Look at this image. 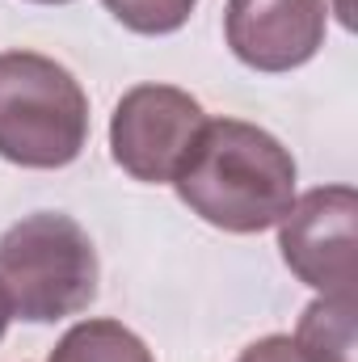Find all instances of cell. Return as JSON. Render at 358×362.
I'll return each instance as SVG.
<instances>
[{
    "label": "cell",
    "mask_w": 358,
    "mask_h": 362,
    "mask_svg": "<svg viewBox=\"0 0 358 362\" xmlns=\"http://www.w3.org/2000/svg\"><path fill=\"white\" fill-rule=\"evenodd\" d=\"M295 177V156L270 131L241 118H207L173 189L202 223L258 236L291 211Z\"/></svg>",
    "instance_id": "obj_1"
},
{
    "label": "cell",
    "mask_w": 358,
    "mask_h": 362,
    "mask_svg": "<svg viewBox=\"0 0 358 362\" xmlns=\"http://www.w3.org/2000/svg\"><path fill=\"white\" fill-rule=\"evenodd\" d=\"M89 144V97L81 81L38 51H0V160L64 169Z\"/></svg>",
    "instance_id": "obj_2"
},
{
    "label": "cell",
    "mask_w": 358,
    "mask_h": 362,
    "mask_svg": "<svg viewBox=\"0 0 358 362\" xmlns=\"http://www.w3.org/2000/svg\"><path fill=\"white\" fill-rule=\"evenodd\" d=\"M0 286L25 325H55L97 299V249L59 211H34L0 236Z\"/></svg>",
    "instance_id": "obj_3"
},
{
    "label": "cell",
    "mask_w": 358,
    "mask_h": 362,
    "mask_svg": "<svg viewBox=\"0 0 358 362\" xmlns=\"http://www.w3.org/2000/svg\"><path fill=\"white\" fill-rule=\"evenodd\" d=\"M207 110L178 85H135L118 97L110 118V156L122 173L148 185H173L198 135Z\"/></svg>",
    "instance_id": "obj_4"
},
{
    "label": "cell",
    "mask_w": 358,
    "mask_h": 362,
    "mask_svg": "<svg viewBox=\"0 0 358 362\" xmlns=\"http://www.w3.org/2000/svg\"><path fill=\"white\" fill-rule=\"evenodd\" d=\"M358 194L354 185H316L278 219L287 270L321 295H354L358 286Z\"/></svg>",
    "instance_id": "obj_5"
},
{
    "label": "cell",
    "mask_w": 358,
    "mask_h": 362,
    "mask_svg": "<svg viewBox=\"0 0 358 362\" xmlns=\"http://www.w3.org/2000/svg\"><path fill=\"white\" fill-rule=\"evenodd\" d=\"M329 30V0H228L224 38L253 72L304 68Z\"/></svg>",
    "instance_id": "obj_6"
},
{
    "label": "cell",
    "mask_w": 358,
    "mask_h": 362,
    "mask_svg": "<svg viewBox=\"0 0 358 362\" xmlns=\"http://www.w3.org/2000/svg\"><path fill=\"white\" fill-rule=\"evenodd\" d=\"M354 295H316L295 325V341L312 362H354Z\"/></svg>",
    "instance_id": "obj_7"
},
{
    "label": "cell",
    "mask_w": 358,
    "mask_h": 362,
    "mask_svg": "<svg viewBox=\"0 0 358 362\" xmlns=\"http://www.w3.org/2000/svg\"><path fill=\"white\" fill-rule=\"evenodd\" d=\"M51 362H156V358H152V350L144 346L139 333H131L118 320L97 316V320L72 325L55 341Z\"/></svg>",
    "instance_id": "obj_8"
},
{
    "label": "cell",
    "mask_w": 358,
    "mask_h": 362,
    "mask_svg": "<svg viewBox=\"0 0 358 362\" xmlns=\"http://www.w3.org/2000/svg\"><path fill=\"white\" fill-rule=\"evenodd\" d=\"M101 4L118 25H127L131 34H148V38L178 34L190 21V13L198 8V0H101Z\"/></svg>",
    "instance_id": "obj_9"
},
{
    "label": "cell",
    "mask_w": 358,
    "mask_h": 362,
    "mask_svg": "<svg viewBox=\"0 0 358 362\" xmlns=\"http://www.w3.org/2000/svg\"><path fill=\"white\" fill-rule=\"evenodd\" d=\"M236 362H312V358L299 350L295 337H287V333H270V337H262V341H253Z\"/></svg>",
    "instance_id": "obj_10"
},
{
    "label": "cell",
    "mask_w": 358,
    "mask_h": 362,
    "mask_svg": "<svg viewBox=\"0 0 358 362\" xmlns=\"http://www.w3.org/2000/svg\"><path fill=\"white\" fill-rule=\"evenodd\" d=\"M8 320H13V308H8V295H4V286H0V341H4V333H8Z\"/></svg>",
    "instance_id": "obj_11"
},
{
    "label": "cell",
    "mask_w": 358,
    "mask_h": 362,
    "mask_svg": "<svg viewBox=\"0 0 358 362\" xmlns=\"http://www.w3.org/2000/svg\"><path fill=\"white\" fill-rule=\"evenodd\" d=\"M30 4H72V0H30Z\"/></svg>",
    "instance_id": "obj_12"
}]
</instances>
